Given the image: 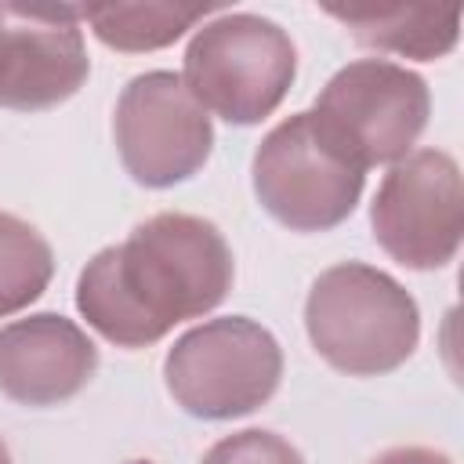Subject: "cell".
<instances>
[{
	"instance_id": "cell-1",
	"label": "cell",
	"mask_w": 464,
	"mask_h": 464,
	"mask_svg": "<svg viewBox=\"0 0 464 464\" xmlns=\"http://www.w3.org/2000/svg\"><path fill=\"white\" fill-rule=\"evenodd\" d=\"M232 250L196 214H156L98 250L76 279L80 315L120 348H145L174 323L207 315L232 290Z\"/></svg>"
},
{
	"instance_id": "cell-2",
	"label": "cell",
	"mask_w": 464,
	"mask_h": 464,
	"mask_svg": "<svg viewBox=\"0 0 464 464\" xmlns=\"http://www.w3.org/2000/svg\"><path fill=\"white\" fill-rule=\"evenodd\" d=\"M304 330L319 359L348 377L399 370L420 341L417 301L388 272L341 261L326 268L304 301Z\"/></svg>"
},
{
	"instance_id": "cell-3",
	"label": "cell",
	"mask_w": 464,
	"mask_h": 464,
	"mask_svg": "<svg viewBox=\"0 0 464 464\" xmlns=\"http://www.w3.org/2000/svg\"><path fill=\"white\" fill-rule=\"evenodd\" d=\"M297 76V51L283 25L261 14H218L185 51L181 83L214 116L250 127L279 109Z\"/></svg>"
},
{
	"instance_id": "cell-4",
	"label": "cell",
	"mask_w": 464,
	"mask_h": 464,
	"mask_svg": "<svg viewBox=\"0 0 464 464\" xmlns=\"http://www.w3.org/2000/svg\"><path fill=\"white\" fill-rule=\"evenodd\" d=\"M163 381L185 413L232 420L276 395L283 381V348L246 315L210 319L174 341L163 359Z\"/></svg>"
},
{
	"instance_id": "cell-5",
	"label": "cell",
	"mask_w": 464,
	"mask_h": 464,
	"mask_svg": "<svg viewBox=\"0 0 464 464\" xmlns=\"http://www.w3.org/2000/svg\"><path fill=\"white\" fill-rule=\"evenodd\" d=\"M315 123L330 145L362 174L377 163H399L428 127V83L384 58L348 62L315 98Z\"/></svg>"
},
{
	"instance_id": "cell-6",
	"label": "cell",
	"mask_w": 464,
	"mask_h": 464,
	"mask_svg": "<svg viewBox=\"0 0 464 464\" xmlns=\"http://www.w3.org/2000/svg\"><path fill=\"white\" fill-rule=\"evenodd\" d=\"M362 178L366 174L330 145L312 109L276 123L254 152L257 203L290 232H326L341 225L362 196Z\"/></svg>"
},
{
	"instance_id": "cell-7",
	"label": "cell",
	"mask_w": 464,
	"mask_h": 464,
	"mask_svg": "<svg viewBox=\"0 0 464 464\" xmlns=\"http://www.w3.org/2000/svg\"><path fill=\"white\" fill-rule=\"evenodd\" d=\"M373 239L406 268L431 272L457 257L464 236L460 167L442 149H417L388 167L373 207Z\"/></svg>"
},
{
	"instance_id": "cell-8",
	"label": "cell",
	"mask_w": 464,
	"mask_h": 464,
	"mask_svg": "<svg viewBox=\"0 0 464 464\" xmlns=\"http://www.w3.org/2000/svg\"><path fill=\"white\" fill-rule=\"evenodd\" d=\"M112 138L127 174L145 188H170L192 178L214 149L207 109L167 69L141 72L123 87Z\"/></svg>"
},
{
	"instance_id": "cell-9",
	"label": "cell",
	"mask_w": 464,
	"mask_h": 464,
	"mask_svg": "<svg viewBox=\"0 0 464 464\" xmlns=\"http://www.w3.org/2000/svg\"><path fill=\"white\" fill-rule=\"evenodd\" d=\"M91 72L80 7L0 4V105L40 112L69 102Z\"/></svg>"
},
{
	"instance_id": "cell-10",
	"label": "cell",
	"mask_w": 464,
	"mask_h": 464,
	"mask_svg": "<svg viewBox=\"0 0 464 464\" xmlns=\"http://www.w3.org/2000/svg\"><path fill=\"white\" fill-rule=\"evenodd\" d=\"M98 370L94 341L65 315L36 312L0 326V392L22 406H58Z\"/></svg>"
},
{
	"instance_id": "cell-11",
	"label": "cell",
	"mask_w": 464,
	"mask_h": 464,
	"mask_svg": "<svg viewBox=\"0 0 464 464\" xmlns=\"http://www.w3.org/2000/svg\"><path fill=\"white\" fill-rule=\"evenodd\" d=\"M359 44L417 62H435L457 47L460 4H326Z\"/></svg>"
},
{
	"instance_id": "cell-12",
	"label": "cell",
	"mask_w": 464,
	"mask_h": 464,
	"mask_svg": "<svg viewBox=\"0 0 464 464\" xmlns=\"http://www.w3.org/2000/svg\"><path fill=\"white\" fill-rule=\"evenodd\" d=\"M214 7L207 4H105L80 7V18L94 29L105 47L116 51H156L196 29Z\"/></svg>"
},
{
	"instance_id": "cell-13",
	"label": "cell",
	"mask_w": 464,
	"mask_h": 464,
	"mask_svg": "<svg viewBox=\"0 0 464 464\" xmlns=\"http://www.w3.org/2000/svg\"><path fill=\"white\" fill-rule=\"evenodd\" d=\"M54 276L51 243L29 221L0 214V319L29 308Z\"/></svg>"
},
{
	"instance_id": "cell-14",
	"label": "cell",
	"mask_w": 464,
	"mask_h": 464,
	"mask_svg": "<svg viewBox=\"0 0 464 464\" xmlns=\"http://www.w3.org/2000/svg\"><path fill=\"white\" fill-rule=\"evenodd\" d=\"M199 464H304V457L276 431L246 428L214 442Z\"/></svg>"
},
{
	"instance_id": "cell-15",
	"label": "cell",
	"mask_w": 464,
	"mask_h": 464,
	"mask_svg": "<svg viewBox=\"0 0 464 464\" xmlns=\"http://www.w3.org/2000/svg\"><path fill=\"white\" fill-rule=\"evenodd\" d=\"M370 464H453V460L428 446H395V450H384L381 457H373Z\"/></svg>"
},
{
	"instance_id": "cell-16",
	"label": "cell",
	"mask_w": 464,
	"mask_h": 464,
	"mask_svg": "<svg viewBox=\"0 0 464 464\" xmlns=\"http://www.w3.org/2000/svg\"><path fill=\"white\" fill-rule=\"evenodd\" d=\"M0 464H11V453H7V442L0 439Z\"/></svg>"
}]
</instances>
